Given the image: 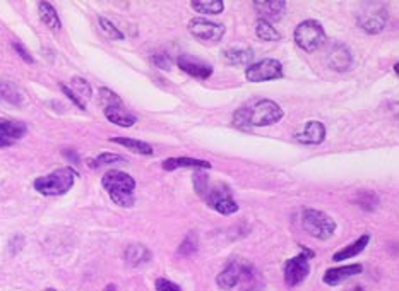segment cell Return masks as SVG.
Returning a JSON list of instances; mask_svg holds the SVG:
<instances>
[{
    "label": "cell",
    "mask_w": 399,
    "mask_h": 291,
    "mask_svg": "<svg viewBox=\"0 0 399 291\" xmlns=\"http://www.w3.org/2000/svg\"><path fill=\"white\" fill-rule=\"evenodd\" d=\"M360 273H363L361 264H350V266L336 267V269H327L326 274H324V283L329 284V286H336L348 277H353Z\"/></svg>",
    "instance_id": "18"
},
{
    "label": "cell",
    "mask_w": 399,
    "mask_h": 291,
    "mask_svg": "<svg viewBox=\"0 0 399 291\" xmlns=\"http://www.w3.org/2000/svg\"><path fill=\"white\" fill-rule=\"evenodd\" d=\"M213 209L220 212V214L228 216V214H235V212L238 211V204L230 197V199H223V201L216 202V204L213 205Z\"/></svg>",
    "instance_id": "31"
},
{
    "label": "cell",
    "mask_w": 399,
    "mask_h": 291,
    "mask_svg": "<svg viewBox=\"0 0 399 291\" xmlns=\"http://www.w3.org/2000/svg\"><path fill=\"white\" fill-rule=\"evenodd\" d=\"M77 171L74 168H60V170L52 171L45 177H38L35 180V188L42 195L55 197V195H64L74 187Z\"/></svg>",
    "instance_id": "3"
},
{
    "label": "cell",
    "mask_w": 399,
    "mask_h": 291,
    "mask_svg": "<svg viewBox=\"0 0 399 291\" xmlns=\"http://www.w3.org/2000/svg\"><path fill=\"white\" fill-rule=\"evenodd\" d=\"M242 267H244V260H231L216 277V283L221 290H231V288L237 286L238 277L242 274Z\"/></svg>",
    "instance_id": "17"
},
{
    "label": "cell",
    "mask_w": 399,
    "mask_h": 291,
    "mask_svg": "<svg viewBox=\"0 0 399 291\" xmlns=\"http://www.w3.org/2000/svg\"><path fill=\"white\" fill-rule=\"evenodd\" d=\"M100 98H101V103H103L105 108H107V106H114V105H124V103H122V99L118 98V96L115 94L114 91H110V89H107V88L101 89Z\"/></svg>",
    "instance_id": "33"
},
{
    "label": "cell",
    "mask_w": 399,
    "mask_h": 291,
    "mask_svg": "<svg viewBox=\"0 0 399 291\" xmlns=\"http://www.w3.org/2000/svg\"><path fill=\"white\" fill-rule=\"evenodd\" d=\"M302 226L310 236L317 240H327L336 233V221L329 214L317 209H303Z\"/></svg>",
    "instance_id": "4"
},
{
    "label": "cell",
    "mask_w": 399,
    "mask_h": 291,
    "mask_svg": "<svg viewBox=\"0 0 399 291\" xmlns=\"http://www.w3.org/2000/svg\"><path fill=\"white\" fill-rule=\"evenodd\" d=\"M194 184H196L197 194H199L211 207H213L216 202L231 197L230 187H227L224 184H220V181H209V178H207L206 175H196Z\"/></svg>",
    "instance_id": "8"
},
{
    "label": "cell",
    "mask_w": 399,
    "mask_h": 291,
    "mask_svg": "<svg viewBox=\"0 0 399 291\" xmlns=\"http://www.w3.org/2000/svg\"><path fill=\"white\" fill-rule=\"evenodd\" d=\"M196 249H197L196 235H194V233H189V235H187V238L182 242V245H180L179 253L180 255H182V253L183 255H190V253H192Z\"/></svg>",
    "instance_id": "34"
},
{
    "label": "cell",
    "mask_w": 399,
    "mask_h": 291,
    "mask_svg": "<svg viewBox=\"0 0 399 291\" xmlns=\"http://www.w3.org/2000/svg\"><path fill=\"white\" fill-rule=\"evenodd\" d=\"M100 27L110 40H124V34H122L110 21L105 19V17H100Z\"/></svg>",
    "instance_id": "32"
},
{
    "label": "cell",
    "mask_w": 399,
    "mask_h": 291,
    "mask_svg": "<svg viewBox=\"0 0 399 291\" xmlns=\"http://www.w3.org/2000/svg\"><path fill=\"white\" fill-rule=\"evenodd\" d=\"M0 98L8 99L9 103H14V105L23 103L21 92H19L14 86L9 84V82H2V84H0Z\"/></svg>",
    "instance_id": "30"
},
{
    "label": "cell",
    "mask_w": 399,
    "mask_h": 291,
    "mask_svg": "<svg viewBox=\"0 0 399 291\" xmlns=\"http://www.w3.org/2000/svg\"><path fill=\"white\" fill-rule=\"evenodd\" d=\"M245 77L250 82H264L274 81V79L283 77V65L279 60L274 58H264L255 64H250L245 71Z\"/></svg>",
    "instance_id": "7"
},
{
    "label": "cell",
    "mask_w": 399,
    "mask_h": 291,
    "mask_svg": "<svg viewBox=\"0 0 399 291\" xmlns=\"http://www.w3.org/2000/svg\"><path fill=\"white\" fill-rule=\"evenodd\" d=\"M190 7L201 14H221L224 9L223 0H197L190 2Z\"/></svg>",
    "instance_id": "28"
},
{
    "label": "cell",
    "mask_w": 399,
    "mask_h": 291,
    "mask_svg": "<svg viewBox=\"0 0 399 291\" xmlns=\"http://www.w3.org/2000/svg\"><path fill=\"white\" fill-rule=\"evenodd\" d=\"M177 64L183 72L196 79H207L213 75V67L201 58L192 57V55H180Z\"/></svg>",
    "instance_id": "11"
},
{
    "label": "cell",
    "mask_w": 399,
    "mask_h": 291,
    "mask_svg": "<svg viewBox=\"0 0 399 291\" xmlns=\"http://www.w3.org/2000/svg\"><path fill=\"white\" fill-rule=\"evenodd\" d=\"M151 259V252L142 245H131L125 250V260L131 266H141Z\"/></svg>",
    "instance_id": "25"
},
{
    "label": "cell",
    "mask_w": 399,
    "mask_h": 291,
    "mask_svg": "<svg viewBox=\"0 0 399 291\" xmlns=\"http://www.w3.org/2000/svg\"><path fill=\"white\" fill-rule=\"evenodd\" d=\"M38 10H40V19L45 24L49 29L52 31H60L62 27V23H60L59 16H57V10L53 9V5L50 2H40L38 3Z\"/></svg>",
    "instance_id": "22"
},
{
    "label": "cell",
    "mask_w": 399,
    "mask_h": 291,
    "mask_svg": "<svg viewBox=\"0 0 399 291\" xmlns=\"http://www.w3.org/2000/svg\"><path fill=\"white\" fill-rule=\"evenodd\" d=\"M238 286L240 291H262L264 290V279H262L261 273L255 269L252 264L244 262L242 267V274L238 277Z\"/></svg>",
    "instance_id": "13"
},
{
    "label": "cell",
    "mask_w": 399,
    "mask_h": 291,
    "mask_svg": "<svg viewBox=\"0 0 399 291\" xmlns=\"http://www.w3.org/2000/svg\"><path fill=\"white\" fill-rule=\"evenodd\" d=\"M223 58L230 65H247L254 60V51L248 48H231L223 53Z\"/></svg>",
    "instance_id": "24"
},
{
    "label": "cell",
    "mask_w": 399,
    "mask_h": 291,
    "mask_svg": "<svg viewBox=\"0 0 399 291\" xmlns=\"http://www.w3.org/2000/svg\"><path fill=\"white\" fill-rule=\"evenodd\" d=\"M47 291H57V290H53V288H49V290H47Z\"/></svg>",
    "instance_id": "41"
},
{
    "label": "cell",
    "mask_w": 399,
    "mask_h": 291,
    "mask_svg": "<svg viewBox=\"0 0 399 291\" xmlns=\"http://www.w3.org/2000/svg\"><path fill=\"white\" fill-rule=\"evenodd\" d=\"M327 65L334 68V71H348L353 65V57H351L350 48H346L344 45H334L331 48L329 55H327Z\"/></svg>",
    "instance_id": "15"
},
{
    "label": "cell",
    "mask_w": 399,
    "mask_h": 291,
    "mask_svg": "<svg viewBox=\"0 0 399 291\" xmlns=\"http://www.w3.org/2000/svg\"><path fill=\"white\" fill-rule=\"evenodd\" d=\"M103 291H117V286H115V284H108Z\"/></svg>",
    "instance_id": "39"
},
{
    "label": "cell",
    "mask_w": 399,
    "mask_h": 291,
    "mask_svg": "<svg viewBox=\"0 0 399 291\" xmlns=\"http://www.w3.org/2000/svg\"><path fill=\"white\" fill-rule=\"evenodd\" d=\"M105 116L110 120L112 123L118 127H132L138 118H136L132 113H129L127 110L124 108V105H114V106H107L105 108Z\"/></svg>",
    "instance_id": "20"
},
{
    "label": "cell",
    "mask_w": 399,
    "mask_h": 291,
    "mask_svg": "<svg viewBox=\"0 0 399 291\" xmlns=\"http://www.w3.org/2000/svg\"><path fill=\"white\" fill-rule=\"evenodd\" d=\"M313 253L310 250L303 249L302 253L298 255L292 257V259L286 260L285 264V283L288 286H296L302 281H305V277L309 276L310 273V262L309 259L312 257Z\"/></svg>",
    "instance_id": "9"
},
{
    "label": "cell",
    "mask_w": 399,
    "mask_h": 291,
    "mask_svg": "<svg viewBox=\"0 0 399 291\" xmlns=\"http://www.w3.org/2000/svg\"><path fill=\"white\" fill-rule=\"evenodd\" d=\"M114 163H125V157L120 156V154H114V153H103L98 157L90 161L91 168H100V166H107V164H114Z\"/></svg>",
    "instance_id": "29"
},
{
    "label": "cell",
    "mask_w": 399,
    "mask_h": 291,
    "mask_svg": "<svg viewBox=\"0 0 399 291\" xmlns=\"http://www.w3.org/2000/svg\"><path fill=\"white\" fill-rule=\"evenodd\" d=\"M151 60H153V64L156 65V67L163 68V71H170V68H172V60H170L168 55L158 53V55H155Z\"/></svg>",
    "instance_id": "36"
},
{
    "label": "cell",
    "mask_w": 399,
    "mask_h": 291,
    "mask_svg": "<svg viewBox=\"0 0 399 291\" xmlns=\"http://www.w3.org/2000/svg\"><path fill=\"white\" fill-rule=\"evenodd\" d=\"M368 242H370V236L361 235L360 238L357 240V242H353L351 245L344 246V249H341L339 252L334 253L333 260H334V262H341V260H346V259H351V257L360 255V253L363 252L365 249H367Z\"/></svg>",
    "instance_id": "21"
},
{
    "label": "cell",
    "mask_w": 399,
    "mask_h": 291,
    "mask_svg": "<svg viewBox=\"0 0 399 291\" xmlns=\"http://www.w3.org/2000/svg\"><path fill=\"white\" fill-rule=\"evenodd\" d=\"M189 31L197 40L206 41V43H218L224 36V26L220 23H213L204 17H194L189 23Z\"/></svg>",
    "instance_id": "10"
},
{
    "label": "cell",
    "mask_w": 399,
    "mask_h": 291,
    "mask_svg": "<svg viewBox=\"0 0 399 291\" xmlns=\"http://www.w3.org/2000/svg\"><path fill=\"white\" fill-rule=\"evenodd\" d=\"M285 116L281 106L272 99H261L252 108H240L235 112L233 123L240 129L248 127H266L278 123Z\"/></svg>",
    "instance_id": "1"
},
{
    "label": "cell",
    "mask_w": 399,
    "mask_h": 291,
    "mask_svg": "<svg viewBox=\"0 0 399 291\" xmlns=\"http://www.w3.org/2000/svg\"><path fill=\"white\" fill-rule=\"evenodd\" d=\"M351 291H363V288H361V286H355V288H351Z\"/></svg>",
    "instance_id": "40"
},
{
    "label": "cell",
    "mask_w": 399,
    "mask_h": 291,
    "mask_svg": "<svg viewBox=\"0 0 399 291\" xmlns=\"http://www.w3.org/2000/svg\"><path fill=\"white\" fill-rule=\"evenodd\" d=\"M67 88H69V86H67ZM69 89H70V92H73V94L76 96V98L79 99L84 106H86V99L91 98V86L88 84V81H84V79H81V77H73L70 79Z\"/></svg>",
    "instance_id": "27"
},
{
    "label": "cell",
    "mask_w": 399,
    "mask_h": 291,
    "mask_svg": "<svg viewBox=\"0 0 399 291\" xmlns=\"http://www.w3.org/2000/svg\"><path fill=\"white\" fill-rule=\"evenodd\" d=\"M255 34H257L259 40H264V41H279L281 40V34H279V31L276 29V27L272 26L271 23H268V21H264V19H259L257 23H255Z\"/></svg>",
    "instance_id": "26"
},
{
    "label": "cell",
    "mask_w": 399,
    "mask_h": 291,
    "mask_svg": "<svg viewBox=\"0 0 399 291\" xmlns=\"http://www.w3.org/2000/svg\"><path fill=\"white\" fill-rule=\"evenodd\" d=\"M26 123L18 120H0V147H9L26 134Z\"/></svg>",
    "instance_id": "12"
},
{
    "label": "cell",
    "mask_w": 399,
    "mask_h": 291,
    "mask_svg": "<svg viewBox=\"0 0 399 291\" xmlns=\"http://www.w3.org/2000/svg\"><path fill=\"white\" fill-rule=\"evenodd\" d=\"M163 170L173 171L179 168H192V170H209L211 163L206 160H196V157H170L163 161Z\"/></svg>",
    "instance_id": "19"
},
{
    "label": "cell",
    "mask_w": 399,
    "mask_h": 291,
    "mask_svg": "<svg viewBox=\"0 0 399 291\" xmlns=\"http://www.w3.org/2000/svg\"><path fill=\"white\" fill-rule=\"evenodd\" d=\"M101 185L108 192L112 201L120 207H132L136 202V180L120 170H110L101 178Z\"/></svg>",
    "instance_id": "2"
},
{
    "label": "cell",
    "mask_w": 399,
    "mask_h": 291,
    "mask_svg": "<svg viewBox=\"0 0 399 291\" xmlns=\"http://www.w3.org/2000/svg\"><path fill=\"white\" fill-rule=\"evenodd\" d=\"M326 41V31L319 21L307 19L300 23L295 29V43L307 53L319 50Z\"/></svg>",
    "instance_id": "5"
},
{
    "label": "cell",
    "mask_w": 399,
    "mask_h": 291,
    "mask_svg": "<svg viewBox=\"0 0 399 291\" xmlns=\"http://www.w3.org/2000/svg\"><path fill=\"white\" fill-rule=\"evenodd\" d=\"M295 139L302 144H320L326 139V127L317 120H310L303 127V130L295 134Z\"/></svg>",
    "instance_id": "16"
},
{
    "label": "cell",
    "mask_w": 399,
    "mask_h": 291,
    "mask_svg": "<svg viewBox=\"0 0 399 291\" xmlns=\"http://www.w3.org/2000/svg\"><path fill=\"white\" fill-rule=\"evenodd\" d=\"M155 286H156V291H182V288H180L179 284L172 283V281L165 279V277L156 279Z\"/></svg>",
    "instance_id": "35"
},
{
    "label": "cell",
    "mask_w": 399,
    "mask_h": 291,
    "mask_svg": "<svg viewBox=\"0 0 399 291\" xmlns=\"http://www.w3.org/2000/svg\"><path fill=\"white\" fill-rule=\"evenodd\" d=\"M112 142L115 144H120V146L127 147L129 151H132V153L136 154H144V156H151L155 151H153V147L149 146L148 142H144V140H138V139H129V137H112Z\"/></svg>",
    "instance_id": "23"
},
{
    "label": "cell",
    "mask_w": 399,
    "mask_h": 291,
    "mask_svg": "<svg viewBox=\"0 0 399 291\" xmlns=\"http://www.w3.org/2000/svg\"><path fill=\"white\" fill-rule=\"evenodd\" d=\"M60 88H62V91H64V92H66V94H67V98H70V99H73V101H74V103H76V105H77V106H79V108H81V110H84V108H86V106H84V105H83V103H81V101H79V99H77V98H76V96H74V94H73V92H70V89H69V88H67V86H66V84H60Z\"/></svg>",
    "instance_id": "37"
},
{
    "label": "cell",
    "mask_w": 399,
    "mask_h": 291,
    "mask_svg": "<svg viewBox=\"0 0 399 291\" xmlns=\"http://www.w3.org/2000/svg\"><path fill=\"white\" fill-rule=\"evenodd\" d=\"M389 12L382 3H365L357 16V23L360 29L368 34H378L387 26Z\"/></svg>",
    "instance_id": "6"
},
{
    "label": "cell",
    "mask_w": 399,
    "mask_h": 291,
    "mask_svg": "<svg viewBox=\"0 0 399 291\" xmlns=\"http://www.w3.org/2000/svg\"><path fill=\"white\" fill-rule=\"evenodd\" d=\"M254 7L255 10H257L259 14H261V19L264 21H274V23H278L279 19H283V16H285V10H286V2L285 0H257V2H254Z\"/></svg>",
    "instance_id": "14"
},
{
    "label": "cell",
    "mask_w": 399,
    "mask_h": 291,
    "mask_svg": "<svg viewBox=\"0 0 399 291\" xmlns=\"http://www.w3.org/2000/svg\"><path fill=\"white\" fill-rule=\"evenodd\" d=\"M14 48H16V50H18V53L21 55V57L25 58L26 62H29V64H33V57H31V55L28 53V51L25 50V48H23V45H19V43H14Z\"/></svg>",
    "instance_id": "38"
}]
</instances>
